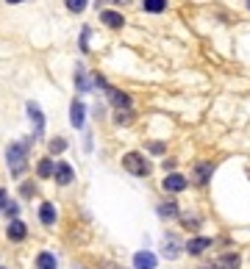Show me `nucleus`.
Returning a JSON list of instances; mask_svg holds the SVG:
<instances>
[{
	"instance_id": "nucleus-1",
	"label": "nucleus",
	"mask_w": 250,
	"mask_h": 269,
	"mask_svg": "<svg viewBox=\"0 0 250 269\" xmlns=\"http://www.w3.org/2000/svg\"><path fill=\"white\" fill-rule=\"evenodd\" d=\"M6 159H9V169L11 175H22L25 172V159H28V142H14L6 150Z\"/></svg>"
},
{
	"instance_id": "nucleus-2",
	"label": "nucleus",
	"mask_w": 250,
	"mask_h": 269,
	"mask_svg": "<svg viewBox=\"0 0 250 269\" xmlns=\"http://www.w3.org/2000/svg\"><path fill=\"white\" fill-rule=\"evenodd\" d=\"M122 167L128 169L131 175H136V178H147V175H150V164L145 161V156L142 153H125L122 156Z\"/></svg>"
},
{
	"instance_id": "nucleus-3",
	"label": "nucleus",
	"mask_w": 250,
	"mask_h": 269,
	"mask_svg": "<svg viewBox=\"0 0 250 269\" xmlns=\"http://www.w3.org/2000/svg\"><path fill=\"white\" fill-rule=\"evenodd\" d=\"M28 114H31V122H34V136H42V133H45V117H42V108L37 106V103L34 100H28Z\"/></svg>"
},
{
	"instance_id": "nucleus-4",
	"label": "nucleus",
	"mask_w": 250,
	"mask_h": 269,
	"mask_svg": "<svg viewBox=\"0 0 250 269\" xmlns=\"http://www.w3.org/2000/svg\"><path fill=\"white\" fill-rule=\"evenodd\" d=\"M70 122H73V128H83V122H86V106H83L81 100H73V106H70Z\"/></svg>"
},
{
	"instance_id": "nucleus-5",
	"label": "nucleus",
	"mask_w": 250,
	"mask_h": 269,
	"mask_svg": "<svg viewBox=\"0 0 250 269\" xmlns=\"http://www.w3.org/2000/svg\"><path fill=\"white\" fill-rule=\"evenodd\" d=\"M95 81H98V84L103 86V89H109V95H111V103H114L117 108H128V106H131V97H128V95H122L120 89H111V86L106 84L103 78H95Z\"/></svg>"
},
{
	"instance_id": "nucleus-6",
	"label": "nucleus",
	"mask_w": 250,
	"mask_h": 269,
	"mask_svg": "<svg viewBox=\"0 0 250 269\" xmlns=\"http://www.w3.org/2000/svg\"><path fill=\"white\" fill-rule=\"evenodd\" d=\"M53 178H56L58 186H70V183H73V178H75V172H73V167H70V164L58 161L56 164V175H53Z\"/></svg>"
},
{
	"instance_id": "nucleus-7",
	"label": "nucleus",
	"mask_w": 250,
	"mask_h": 269,
	"mask_svg": "<svg viewBox=\"0 0 250 269\" xmlns=\"http://www.w3.org/2000/svg\"><path fill=\"white\" fill-rule=\"evenodd\" d=\"M100 22L117 31V28H122V25H125V17H122V14H117V11H111V9H103V11H100Z\"/></svg>"
},
{
	"instance_id": "nucleus-8",
	"label": "nucleus",
	"mask_w": 250,
	"mask_h": 269,
	"mask_svg": "<svg viewBox=\"0 0 250 269\" xmlns=\"http://www.w3.org/2000/svg\"><path fill=\"white\" fill-rule=\"evenodd\" d=\"M162 186H164V191H183V189H186V178L172 172V175H167V178H164Z\"/></svg>"
},
{
	"instance_id": "nucleus-9",
	"label": "nucleus",
	"mask_w": 250,
	"mask_h": 269,
	"mask_svg": "<svg viewBox=\"0 0 250 269\" xmlns=\"http://www.w3.org/2000/svg\"><path fill=\"white\" fill-rule=\"evenodd\" d=\"M208 247H211V239H206V236H198V239H189L186 242V253L189 255H200Z\"/></svg>"
},
{
	"instance_id": "nucleus-10",
	"label": "nucleus",
	"mask_w": 250,
	"mask_h": 269,
	"mask_svg": "<svg viewBox=\"0 0 250 269\" xmlns=\"http://www.w3.org/2000/svg\"><path fill=\"white\" fill-rule=\"evenodd\" d=\"M6 233H9L11 242H22V239L28 236V227L22 225L20 219H11V225H9V230H6Z\"/></svg>"
},
{
	"instance_id": "nucleus-11",
	"label": "nucleus",
	"mask_w": 250,
	"mask_h": 269,
	"mask_svg": "<svg viewBox=\"0 0 250 269\" xmlns=\"http://www.w3.org/2000/svg\"><path fill=\"white\" fill-rule=\"evenodd\" d=\"M134 266L136 269H156V255L153 253H136L134 255Z\"/></svg>"
},
{
	"instance_id": "nucleus-12",
	"label": "nucleus",
	"mask_w": 250,
	"mask_h": 269,
	"mask_svg": "<svg viewBox=\"0 0 250 269\" xmlns=\"http://www.w3.org/2000/svg\"><path fill=\"white\" fill-rule=\"evenodd\" d=\"M239 264H242L239 255H236V253H228V255H223V258H220L211 269H239Z\"/></svg>"
},
{
	"instance_id": "nucleus-13",
	"label": "nucleus",
	"mask_w": 250,
	"mask_h": 269,
	"mask_svg": "<svg viewBox=\"0 0 250 269\" xmlns=\"http://www.w3.org/2000/svg\"><path fill=\"white\" fill-rule=\"evenodd\" d=\"M39 219L45 222V225H53V222H56V208H53V203H42Z\"/></svg>"
},
{
	"instance_id": "nucleus-14",
	"label": "nucleus",
	"mask_w": 250,
	"mask_h": 269,
	"mask_svg": "<svg viewBox=\"0 0 250 269\" xmlns=\"http://www.w3.org/2000/svg\"><path fill=\"white\" fill-rule=\"evenodd\" d=\"M37 172H39V178H53V175H56V161L42 159L39 167H37Z\"/></svg>"
},
{
	"instance_id": "nucleus-15",
	"label": "nucleus",
	"mask_w": 250,
	"mask_h": 269,
	"mask_svg": "<svg viewBox=\"0 0 250 269\" xmlns=\"http://www.w3.org/2000/svg\"><path fill=\"white\" fill-rule=\"evenodd\" d=\"M211 172H214V167H211V164H198V169H195V180H198V183L203 186L206 180H208V175H211Z\"/></svg>"
},
{
	"instance_id": "nucleus-16",
	"label": "nucleus",
	"mask_w": 250,
	"mask_h": 269,
	"mask_svg": "<svg viewBox=\"0 0 250 269\" xmlns=\"http://www.w3.org/2000/svg\"><path fill=\"white\" fill-rule=\"evenodd\" d=\"M37 266L39 269H56V255L53 253H39L37 255Z\"/></svg>"
},
{
	"instance_id": "nucleus-17",
	"label": "nucleus",
	"mask_w": 250,
	"mask_h": 269,
	"mask_svg": "<svg viewBox=\"0 0 250 269\" xmlns=\"http://www.w3.org/2000/svg\"><path fill=\"white\" fill-rule=\"evenodd\" d=\"M142 9L150 11V14H159V11L167 9V0H145V3H142Z\"/></svg>"
},
{
	"instance_id": "nucleus-18",
	"label": "nucleus",
	"mask_w": 250,
	"mask_h": 269,
	"mask_svg": "<svg viewBox=\"0 0 250 269\" xmlns=\"http://www.w3.org/2000/svg\"><path fill=\"white\" fill-rule=\"evenodd\" d=\"M159 216H164V219L178 216V206H175V203H162V206H159Z\"/></svg>"
},
{
	"instance_id": "nucleus-19",
	"label": "nucleus",
	"mask_w": 250,
	"mask_h": 269,
	"mask_svg": "<svg viewBox=\"0 0 250 269\" xmlns=\"http://www.w3.org/2000/svg\"><path fill=\"white\" fill-rule=\"evenodd\" d=\"M131 120H134V114H131V108H120V111H117V117H114V122H117V125H131Z\"/></svg>"
},
{
	"instance_id": "nucleus-20",
	"label": "nucleus",
	"mask_w": 250,
	"mask_h": 269,
	"mask_svg": "<svg viewBox=\"0 0 250 269\" xmlns=\"http://www.w3.org/2000/svg\"><path fill=\"white\" fill-rule=\"evenodd\" d=\"M86 3L89 0H67V9L73 11V14H81V11L86 9Z\"/></svg>"
},
{
	"instance_id": "nucleus-21",
	"label": "nucleus",
	"mask_w": 250,
	"mask_h": 269,
	"mask_svg": "<svg viewBox=\"0 0 250 269\" xmlns=\"http://www.w3.org/2000/svg\"><path fill=\"white\" fill-rule=\"evenodd\" d=\"M164 255H167V258H175V255H178V244H175V239H167V244H164Z\"/></svg>"
},
{
	"instance_id": "nucleus-22",
	"label": "nucleus",
	"mask_w": 250,
	"mask_h": 269,
	"mask_svg": "<svg viewBox=\"0 0 250 269\" xmlns=\"http://www.w3.org/2000/svg\"><path fill=\"white\" fill-rule=\"evenodd\" d=\"M75 84H78L81 92L89 89V81H86V72H83V69H78V72H75Z\"/></svg>"
},
{
	"instance_id": "nucleus-23",
	"label": "nucleus",
	"mask_w": 250,
	"mask_h": 269,
	"mask_svg": "<svg viewBox=\"0 0 250 269\" xmlns=\"http://www.w3.org/2000/svg\"><path fill=\"white\" fill-rule=\"evenodd\" d=\"M64 150H67V142H64V139H53L50 142V153H64Z\"/></svg>"
},
{
	"instance_id": "nucleus-24",
	"label": "nucleus",
	"mask_w": 250,
	"mask_h": 269,
	"mask_svg": "<svg viewBox=\"0 0 250 269\" xmlns=\"http://www.w3.org/2000/svg\"><path fill=\"white\" fill-rule=\"evenodd\" d=\"M3 211H6V216H9V219H11V216H17V211H20V208H17L14 203H9V206H6Z\"/></svg>"
},
{
	"instance_id": "nucleus-25",
	"label": "nucleus",
	"mask_w": 250,
	"mask_h": 269,
	"mask_svg": "<svg viewBox=\"0 0 250 269\" xmlns=\"http://www.w3.org/2000/svg\"><path fill=\"white\" fill-rule=\"evenodd\" d=\"M150 150H153V153H164V144H162V142H153Z\"/></svg>"
},
{
	"instance_id": "nucleus-26",
	"label": "nucleus",
	"mask_w": 250,
	"mask_h": 269,
	"mask_svg": "<svg viewBox=\"0 0 250 269\" xmlns=\"http://www.w3.org/2000/svg\"><path fill=\"white\" fill-rule=\"evenodd\" d=\"M6 206H9V203H6V191L0 189V208H6Z\"/></svg>"
},
{
	"instance_id": "nucleus-27",
	"label": "nucleus",
	"mask_w": 250,
	"mask_h": 269,
	"mask_svg": "<svg viewBox=\"0 0 250 269\" xmlns=\"http://www.w3.org/2000/svg\"><path fill=\"white\" fill-rule=\"evenodd\" d=\"M103 269H120V266H114V264H106Z\"/></svg>"
},
{
	"instance_id": "nucleus-28",
	"label": "nucleus",
	"mask_w": 250,
	"mask_h": 269,
	"mask_svg": "<svg viewBox=\"0 0 250 269\" xmlns=\"http://www.w3.org/2000/svg\"><path fill=\"white\" fill-rule=\"evenodd\" d=\"M9 3H22V0H9Z\"/></svg>"
},
{
	"instance_id": "nucleus-29",
	"label": "nucleus",
	"mask_w": 250,
	"mask_h": 269,
	"mask_svg": "<svg viewBox=\"0 0 250 269\" xmlns=\"http://www.w3.org/2000/svg\"><path fill=\"white\" fill-rule=\"evenodd\" d=\"M247 3H250V0H247Z\"/></svg>"
}]
</instances>
